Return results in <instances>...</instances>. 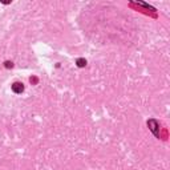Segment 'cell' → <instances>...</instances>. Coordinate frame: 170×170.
<instances>
[{
    "instance_id": "cell-4",
    "label": "cell",
    "mask_w": 170,
    "mask_h": 170,
    "mask_svg": "<svg viewBox=\"0 0 170 170\" xmlns=\"http://www.w3.org/2000/svg\"><path fill=\"white\" fill-rule=\"evenodd\" d=\"M13 66V64L11 61H5V68H12Z\"/></svg>"
},
{
    "instance_id": "cell-3",
    "label": "cell",
    "mask_w": 170,
    "mask_h": 170,
    "mask_svg": "<svg viewBox=\"0 0 170 170\" xmlns=\"http://www.w3.org/2000/svg\"><path fill=\"white\" fill-rule=\"evenodd\" d=\"M76 64H77V66H80V68H84V66L86 65V60L85 59H79L77 61H76Z\"/></svg>"
},
{
    "instance_id": "cell-1",
    "label": "cell",
    "mask_w": 170,
    "mask_h": 170,
    "mask_svg": "<svg viewBox=\"0 0 170 170\" xmlns=\"http://www.w3.org/2000/svg\"><path fill=\"white\" fill-rule=\"evenodd\" d=\"M148 126H149V129L154 133L156 137H159V125H158V122L156 121V120H149Z\"/></svg>"
},
{
    "instance_id": "cell-2",
    "label": "cell",
    "mask_w": 170,
    "mask_h": 170,
    "mask_svg": "<svg viewBox=\"0 0 170 170\" xmlns=\"http://www.w3.org/2000/svg\"><path fill=\"white\" fill-rule=\"evenodd\" d=\"M12 91L15 93H21L24 91V85L21 84V82H13L12 84Z\"/></svg>"
}]
</instances>
